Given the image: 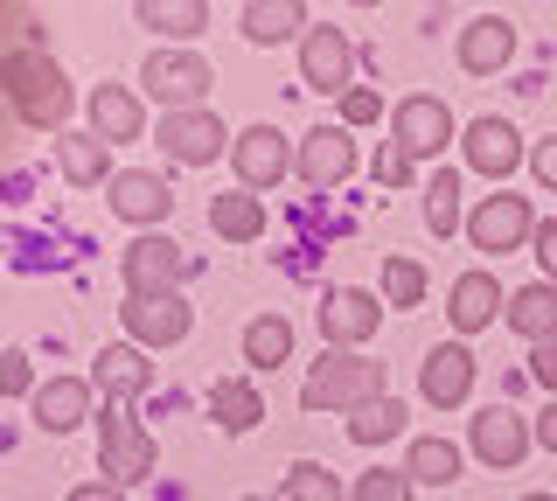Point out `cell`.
I'll return each instance as SVG.
<instances>
[{
    "label": "cell",
    "instance_id": "obj_37",
    "mask_svg": "<svg viewBox=\"0 0 557 501\" xmlns=\"http://www.w3.org/2000/svg\"><path fill=\"white\" fill-rule=\"evenodd\" d=\"M383 118V98L370 91V84H356V91L342 98V126H376Z\"/></svg>",
    "mask_w": 557,
    "mask_h": 501
},
{
    "label": "cell",
    "instance_id": "obj_16",
    "mask_svg": "<svg viewBox=\"0 0 557 501\" xmlns=\"http://www.w3.org/2000/svg\"><path fill=\"white\" fill-rule=\"evenodd\" d=\"M509 57H516V28L502 22V14H481V22L460 28V71H467V77L509 71Z\"/></svg>",
    "mask_w": 557,
    "mask_h": 501
},
{
    "label": "cell",
    "instance_id": "obj_15",
    "mask_svg": "<svg viewBox=\"0 0 557 501\" xmlns=\"http://www.w3.org/2000/svg\"><path fill=\"white\" fill-rule=\"evenodd\" d=\"M321 327H327V349H356V341H370L376 327H383V306L370 300V292L342 286V292H327V306H321Z\"/></svg>",
    "mask_w": 557,
    "mask_h": 501
},
{
    "label": "cell",
    "instance_id": "obj_26",
    "mask_svg": "<svg viewBox=\"0 0 557 501\" xmlns=\"http://www.w3.org/2000/svg\"><path fill=\"white\" fill-rule=\"evenodd\" d=\"M286 355H293V321L286 314H258L244 327V362H251V370H286Z\"/></svg>",
    "mask_w": 557,
    "mask_h": 501
},
{
    "label": "cell",
    "instance_id": "obj_11",
    "mask_svg": "<svg viewBox=\"0 0 557 501\" xmlns=\"http://www.w3.org/2000/svg\"><path fill=\"white\" fill-rule=\"evenodd\" d=\"M188 327H196V314H188L182 292H161V300H126V335L139 341V349H174V341H188Z\"/></svg>",
    "mask_w": 557,
    "mask_h": 501
},
{
    "label": "cell",
    "instance_id": "obj_41",
    "mask_svg": "<svg viewBox=\"0 0 557 501\" xmlns=\"http://www.w3.org/2000/svg\"><path fill=\"white\" fill-rule=\"evenodd\" d=\"M530 167H536V181H544V188H557V140L536 147V153H530Z\"/></svg>",
    "mask_w": 557,
    "mask_h": 501
},
{
    "label": "cell",
    "instance_id": "obj_10",
    "mask_svg": "<svg viewBox=\"0 0 557 501\" xmlns=\"http://www.w3.org/2000/svg\"><path fill=\"white\" fill-rule=\"evenodd\" d=\"M348 71H356V49H348L342 28H307V36H300V77L313 84V91L348 98V91H356Z\"/></svg>",
    "mask_w": 557,
    "mask_h": 501
},
{
    "label": "cell",
    "instance_id": "obj_8",
    "mask_svg": "<svg viewBox=\"0 0 557 501\" xmlns=\"http://www.w3.org/2000/svg\"><path fill=\"white\" fill-rule=\"evenodd\" d=\"M153 140H161V153H174L182 167H209L223 147H237L231 133H223V118H216V112H168Z\"/></svg>",
    "mask_w": 557,
    "mask_h": 501
},
{
    "label": "cell",
    "instance_id": "obj_13",
    "mask_svg": "<svg viewBox=\"0 0 557 501\" xmlns=\"http://www.w3.org/2000/svg\"><path fill=\"white\" fill-rule=\"evenodd\" d=\"M104 202L119 210V223H161L174 210V188L161 175H147V167H126V175L104 181Z\"/></svg>",
    "mask_w": 557,
    "mask_h": 501
},
{
    "label": "cell",
    "instance_id": "obj_24",
    "mask_svg": "<svg viewBox=\"0 0 557 501\" xmlns=\"http://www.w3.org/2000/svg\"><path fill=\"white\" fill-rule=\"evenodd\" d=\"M509 327L522 341H536V349H544V341H557V286L544 279V286H522L516 300H509Z\"/></svg>",
    "mask_w": 557,
    "mask_h": 501
},
{
    "label": "cell",
    "instance_id": "obj_4",
    "mask_svg": "<svg viewBox=\"0 0 557 501\" xmlns=\"http://www.w3.org/2000/svg\"><path fill=\"white\" fill-rule=\"evenodd\" d=\"M139 91L161 98L168 112H202V91H209V63L188 57V49H153L147 71H139Z\"/></svg>",
    "mask_w": 557,
    "mask_h": 501
},
{
    "label": "cell",
    "instance_id": "obj_34",
    "mask_svg": "<svg viewBox=\"0 0 557 501\" xmlns=\"http://www.w3.org/2000/svg\"><path fill=\"white\" fill-rule=\"evenodd\" d=\"M425 223L440 237H453V223H460V175H432L425 181Z\"/></svg>",
    "mask_w": 557,
    "mask_h": 501
},
{
    "label": "cell",
    "instance_id": "obj_17",
    "mask_svg": "<svg viewBox=\"0 0 557 501\" xmlns=\"http://www.w3.org/2000/svg\"><path fill=\"white\" fill-rule=\"evenodd\" d=\"M516 161H522V133L509 118H474V126H467V167H474V175L509 181Z\"/></svg>",
    "mask_w": 557,
    "mask_h": 501
},
{
    "label": "cell",
    "instance_id": "obj_1",
    "mask_svg": "<svg viewBox=\"0 0 557 501\" xmlns=\"http://www.w3.org/2000/svg\"><path fill=\"white\" fill-rule=\"evenodd\" d=\"M8 112L22 118V126H35V133H63V118H70V77H63V63L57 57H14L8 49Z\"/></svg>",
    "mask_w": 557,
    "mask_h": 501
},
{
    "label": "cell",
    "instance_id": "obj_33",
    "mask_svg": "<svg viewBox=\"0 0 557 501\" xmlns=\"http://www.w3.org/2000/svg\"><path fill=\"white\" fill-rule=\"evenodd\" d=\"M348 501H411V474L405 466H370V474H356Z\"/></svg>",
    "mask_w": 557,
    "mask_h": 501
},
{
    "label": "cell",
    "instance_id": "obj_27",
    "mask_svg": "<svg viewBox=\"0 0 557 501\" xmlns=\"http://www.w3.org/2000/svg\"><path fill=\"white\" fill-rule=\"evenodd\" d=\"M209 418H216L223 431H251L258 418H265V404H258V390L244 384V376H223V384L209 390Z\"/></svg>",
    "mask_w": 557,
    "mask_h": 501
},
{
    "label": "cell",
    "instance_id": "obj_45",
    "mask_svg": "<svg viewBox=\"0 0 557 501\" xmlns=\"http://www.w3.org/2000/svg\"><path fill=\"white\" fill-rule=\"evenodd\" d=\"M244 501H272V494H244Z\"/></svg>",
    "mask_w": 557,
    "mask_h": 501
},
{
    "label": "cell",
    "instance_id": "obj_2",
    "mask_svg": "<svg viewBox=\"0 0 557 501\" xmlns=\"http://www.w3.org/2000/svg\"><path fill=\"white\" fill-rule=\"evenodd\" d=\"M307 411H362V404H376V397H391L383 390V362L370 355H356V349H327L321 362L307 370Z\"/></svg>",
    "mask_w": 557,
    "mask_h": 501
},
{
    "label": "cell",
    "instance_id": "obj_30",
    "mask_svg": "<svg viewBox=\"0 0 557 501\" xmlns=\"http://www.w3.org/2000/svg\"><path fill=\"white\" fill-rule=\"evenodd\" d=\"M397 425H405V404H397V397H376V404L348 411V439H356V446H383V439H397Z\"/></svg>",
    "mask_w": 557,
    "mask_h": 501
},
{
    "label": "cell",
    "instance_id": "obj_7",
    "mask_svg": "<svg viewBox=\"0 0 557 501\" xmlns=\"http://www.w3.org/2000/svg\"><path fill=\"white\" fill-rule=\"evenodd\" d=\"M293 175L313 181V188H335V181L356 175V140H348V126L300 133V147H293Z\"/></svg>",
    "mask_w": 557,
    "mask_h": 501
},
{
    "label": "cell",
    "instance_id": "obj_23",
    "mask_svg": "<svg viewBox=\"0 0 557 501\" xmlns=\"http://www.w3.org/2000/svg\"><path fill=\"white\" fill-rule=\"evenodd\" d=\"M209 230L216 237H231V245H251V237H265V202L251 196V188H223L216 202H209Z\"/></svg>",
    "mask_w": 557,
    "mask_h": 501
},
{
    "label": "cell",
    "instance_id": "obj_44",
    "mask_svg": "<svg viewBox=\"0 0 557 501\" xmlns=\"http://www.w3.org/2000/svg\"><path fill=\"white\" fill-rule=\"evenodd\" d=\"M522 501H557V494H522Z\"/></svg>",
    "mask_w": 557,
    "mask_h": 501
},
{
    "label": "cell",
    "instance_id": "obj_36",
    "mask_svg": "<svg viewBox=\"0 0 557 501\" xmlns=\"http://www.w3.org/2000/svg\"><path fill=\"white\" fill-rule=\"evenodd\" d=\"M0 397H28V404H35V370H28L22 349L0 355Z\"/></svg>",
    "mask_w": 557,
    "mask_h": 501
},
{
    "label": "cell",
    "instance_id": "obj_12",
    "mask_svg": "<svg viewBox=\"0 0 557 501\" xmlns=\"http://www.w3.org/2000/svg\"><path fill=\"white\" fill-rule=\"evenodd\" d=\"M231 167H237V181H244V188H272V181H286V167H293L286 133H278V126H244V133H237V147H231Z\"/></svg>",
    "mask_w": 557,
    "mask_h": 501
},
{
    "label": "cell",
    "instance_id": "obj_25",
    "mask_svg": "<svg viewBox=\"0 0 557 501\" xmlns=\"http://www.w3.org/2000/svg\"><path fill=\"white\" fill-rule=\"evenodd\" d=\"M405 474H411V488H453L460 480V446L453 439H411Z\"/></svg>",
    "mask_w": 557,
    "mask_h": 501
},
{
    "label": "cell",
    "instance_id": "obj_40",
    "mask_svg": "<svg viewBox=\"0 0 557 501\" xmlns=\"http://www.w3.org/2000/svg\"><path fill=\"white\" fill-rule=\"evenodd\" d=\"M536 258H544V272L557 286V223H536Z\"/></svg>",
    "mask_w": 557,
    "mask_h": 501
},
{
    "label": "cell",
    "instance_id": "obj_43",
    "mask_svg": "<svg viewBox=\"0 0 557 501\" xmlns=\"http://www.w3.org/2000/svg\"><path fill=\"white\" fill-rule=\"evenodd\" d=\"M536 446H550V453H557V404L536 411Z\"/></svg>",
    "mask_w": 557,
    "mask_h": 501
},
{
    "label": "cell",
    "instance_id": "obj_18",
    "mask_svg": "<svg viewBox=\"0 0 557 501\" xmlns=\"http://www.w3.org/2000/svg\"><path fill=\"white\" fill-rule=\"evenodd\" d=\"M467 390H474V355L460 349V341H440V349L425 355V404H467Z\"/></svg>",
    "mask_w": 557,
    "mask_h": 501
},
{
    "label": "cell",
    "instance_id": "obj_20",
    "mask_svg": "<svg viewBox=\"0 0 557 501\" xmlns=\"http://www.w3.org/2000/svg\"><path fill=\"white\" fill-rule=\"evenodd\" d=\"M502 306H509V300H502L495 272H460V279H453V306H446V314H453V327H460V335H481V327L495 321Z\"/></svg>",
    "mask_w": 557,
    "mask_h": 501
},
{
    "label": "cell",
    "instance_id": "obj_5",
    "mask_svg": "<svg viewBox=\"0 0 557 501\" xmlns=\"http://www.w3.org/2000/svg\"><path fill=\"white\" fill-rule=\"evenodd\" d=\"M119 279H126V300H161V292H174V279H182V245L161 230L133 237L126 258H119Z\"/></svg>",
    "mask_w": 557,
    "mask_h": 501
},
{
    "label": "cell",
    "instance_id": "obj_21",
    "mask_svg": "<svg viewBox=\"0 0 557 501\" xmlns=\"http://www.w3.org/2000/svg\"><path fill=\"white\" fill-rule=\"evenodd\" d=\"M91 418V384L84 376H57V384L35 390V425L42 431H77Z\"/></svg>",
    "mask_w": 557,
    "mask_h": 501
},
{
    "label": "cell",
    "instance_id": "obj_29",
    "mask_svg": "<svg viewBox=\"0 0 557 501\" xmlns=\"http://www.w3.org/2000/svg\"><path fill=\"white\" fill-rule=\"evenodd\" d=\"M57 153H63V175L77 181V188H91V181L112 175V161H104V140H98V133H63Z\"/></svg>",
    "mask_w": 557,
    "mask_h": 501
},
{
    "label": "cell",
    "instance_id": "obj_42",
    "mask_svg": "<svg viewBox=\"0 0 557 501\" xmlns=\"http://www.w3.org/2000/svg\"><path fill=\"white\" fill-rule=\"evenodd\" d=\"M63 501H126V494H119L112 480H84V488H70Z\"/></svg>",
    "mask_w": 557,
    "mask_h": 501
},
{
    "label": "cell",
    "instance_id": "obj_6",
    "mask_svg": "<svg viewBox=\"0 0 557 501\" xmlns=\"http://www.w3.org/2000/svg\"><path fill=\"white\" fill-rule=\"evenodd\" d=\"M467 237H474V251H522L536 245V216L522 196H481V210L467 216Z\"/></svg>",
    "mask_w": 557,
    "mask_h": 501
},
{
    "label": "cell",
    "instance_id": "obj_19",
    "mask_svg": "<svg viewBox=\"0 0 557 501\" xmlns=\"http://www.w3.org/2000/svg\"><path fill=\"white\" fill-rule=\"evenodd\" d=\"M91 384H98V390H112V404H133V397L153 384V362H147V349H139V341H112V349L98 355Z\"/></svg>",
    "mask_w": 557,
    "mask_h": 501
},
{
    "label": "cell",
    "instance_id": "obj_28",
    "mask_svg": "<svg viewBox=\"0 0 557 501\" xmlns=\"http://www.w3.org/2000/svg\"><path fill=\"white\" fill-rule=\"evenodd\" d=\"M293 28H307V8H293V0H251L244 8V36L251 42H286Z\"/></svg>",
    "mask_w": 557,
    "mask_h": 501
},
{
    "label": "cell",
    "instance_id": "obj_14",
    "mask_svg": "<svg viewBox=\"0 0 557 501\" xmlns=\"http://www.w3.org/2000/svg\"><path fill=\"white\" fill-rule=\"evenodd\" d=\"M453 140V112L440 105V98H405V105H397V147L411 153V161H432V153H440Z\"/></svg>",
    "mask_w": 557,
    "mask_h": 501
},
{
    "label": "cell",
    "instance_id": "obj_22",
    "mask_svg": "<svg viewBox=\"0 0 557 501\" xmlns=\"http://www.w3.org/2000/svg\"><path fill=\"white\" fill-rule=\"evenodd\" d=\"M139 126H147L139 98L119 91V84H98V91H91V133H98V140H139Z\"/></svg>",
    "mask_w": 557,
    "mask_h": 501
},
{
    "label": "cell",
    "instance_id": "obj_39",
    "mask_svg": "<svg viewBox=\"0 0 557 501\" xmlns=\"http://www.w3.org/2000/svg\"><path fill=\"white\" fill-rule=\"evenodd\" d=\"M530 376H536L544 390H557V341H544V349L530 355Z\"/></svg>",
    "mask_w": 557,
    "mask_h": 501
},
{
    "label": "cell",
    "instance_id": "obj_9",
    "mask_svg": "<svg viewBox=\"0 0 557 501\" xmlns=\"http://www.w3.org/2000/svg\"><path fill=\"white\" fill-rule=\"evenodd\" d=\"M536 446V425L522 418V411H509V404H487V411H474V453L487 460V466H522V453Z\"/></svg>",
    "mask_w": 557,
    "mask_h": 501
},
{
    "label": "cell",
    "instance_id": "obj_38",
    "mask_svg": "<svg viewBox=\"0 0 557 501\" xmlns=\"http://www.w3.org/2000/svg\"><path fill=\"white\" fill-rule=\"evenodd\" d=\"M376 181H391V188H405V181H411V153L397 147V140L376 153Z\"/></svg>",
    "mask_w": 557,
    "mask_h": 501
},
{
    "label": "cell",
    "instance_id": "obj_31",
    "mask_svg": "<svg viewBox=\"0 0 557 501\" xmlns=\"http://www.w3.org/2000/svg\"><path fill=\"white\" fill-rule=\"evenodd\" d=\"M139 22L161 28V36H174V42H188V36H202L209 8H196V0H182V8H168V0H139Z\"/></svg>",
    "mask_w": 557,
    "mask_h": 501
},
{
    "label": "cell",
    "instance_id": "obj_35",
    "mask_svg": "<svg viewBox=\"0 0 557 501\" xmlns=\"http://www.w3.org/2000/svg\"><path fill=\"white\" fill-rule=\"evenodd\" d=\"M383 300H391V306H418V300H425V265H418V258H391V265H383Z\"/></svg>",
    "mask_w": 557,
    "mask_h": 501
},
{
    "label": "cell",
    "instance_id": "obj_3",
    "mask_svg": "<svg viewBox=\"0 0 557 501\" xmlns=\"http://www.w3.org/2000/svg\"><path fill=\"white\" fill-rule=\"evenodd\" d=\"M98 466L112 474V488L153 474V439H147V425H139L126 404H104L98 411Z\"/></svg>",
    "mask_w": 557,
    "mask_h": 501
},
{
    "label": "cell",
    "instance_id": "obj_32",
    "mask_svg": "<svg viewBox=\"0 0 557 501\" xmlns=\"http://www.w3.org/2000/svg\"><path fill=\"white\" fill-rule=\"evenodd\" d=\"M286 501H342V474H327L321 460L286 466Z\"/></svg>",
    "mask_w": 557,
    "mask_h": 501
}]
</instances>
